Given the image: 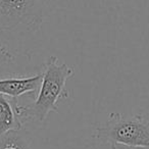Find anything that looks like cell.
Returning a JSON list of instances; mask_svg holds the SVG:
<instances>
[{"label":"cell","instance_id":"cell-3","mask_svg":"<svg viewBox=\"0 0 149 149\" xmlns=\"http://www.w3.org/2000/svg\"><path fill=\"white\" fill-rule=\"evenodd\" d=\"M92 137L118 144L149 148V120L140 114L111 112L106 122L96 127Z\"/></svg>","mask_w":149,"mask_h":149},{"label":"cell","instance_id":"cell-2","mask_svg":"<svg viewBox=\"0 0 149 149\" xmlns=\"http://www.w3.org/2000/svg\"><path fill=\"white\" fill-rule=\"evenodd\" d=\"M51 0H0V34L38 32L50 10Z\"/></svg>","mask_w":149,"mask_h":149},{"label":"cell","instance_id":"cell-5","mask_svg":"<svg viewBox=\"0 0 149 149\" xmlns=\"http://www.w3.org/2000/svg\"><path fill=\"white\" fill-rule=\"evenodd\" d=\"M17 98L0 94V139L11 132L23 129L24 122L19 114Z\"/></svg>","mask_w":149,"mask_h":149},{"label":"cell","instance_id":"cell-1","mask_svg":"<svg viewBox=\"0 0 149 149\" xmlns=\"http://www.w3.org/2000/svg\"><path fill=\"white\" fill-rule=\"evenodd\" d=\"M72 76V66L58 63L56 56H50L43 63L41 85L34 102L17 107L23 122L44 123L51 112H57L58 102L68 97L65 87Z\"/></svg>","mask_w":149,"mask_h":149},{"label":"cell","instance_id":"cell-8","mask_svg":"<svg viewBox=\"0 0 149 149\" xmlns=\"http://www.w3.org/2000/svg\"><path fill=\"white\" fill-rule=\"evenodd\" d=\"M13 60H15L13 54L9 51V49L4 45V43L0 40V65L9 63Z\"/></svg>","mask_w":149,"mask_h":149},{"label":"cell","instance_id":"cell-7","mask_svg":"<svg viewBox=\"0 0 149 149\" xmlns=\"http://www.w3.org/2000/svg\"><path fill=\"white\" fill-rule=\"evenodd\" d=\"M93 149H149L146 147H135L129 146V145L118 144V143L109 142V141H103L94 139Z\"/></svg>","mask_w":149,"mask_h":149},{"label":"cell","instance_id":"cell-6","mask_svg":"<svg viewBox=\"0 0 149 149\" xmlns=\"http://www.w3.org/2000/svg\"><path fill=\"white\" fill-rule=\"evenodd\" d=\"M19 132V131H17ZM17 132H11L0 139V149H32L29 142Z\"/></svg>","mask_w":149,"mask_h":149},{"label":"cell","instance_id":"cell-4","mask_svg":"<svg viewBox=\"0 0 149 149\" xmlns=\"http://www.w3.org/2000/svg\"><path fill=\"white\" fill-rule=\"evenodd\" d=\"M42 81V72L30 77H6L0 79V94L8 97L34 95L36 97Z\"/></svg>","mask_w":149,"mask_h":149}]
</instances>
